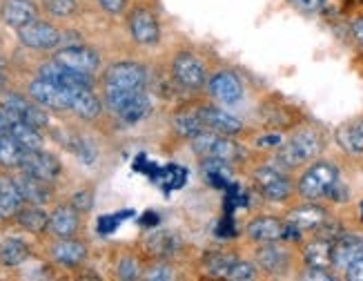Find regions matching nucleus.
I'll use <instances>...</instances> for the list:
<instances>
[{
    "instance_id": "35",
    "label": "nucleus",
    "mask_w": 363,
    "mask_h": 281,
    "mask_svg": "<svg viewBox=\"0 0 363 281\" xmlns=\"http://www.w3.org/2000/svg\"><path fill=\"white\" fill-rule=\"evenodd\" d=\"M234 261H236V257L230 253H210V255H205L203 265H205V272L210 277L228 279V272L232 270Z\"/></svg>"
},
{
    "instance_id": "11",
    "label": "nucleus",
    "mask_w": 363,
    "mask_h": 281,
    "mask_svg": "<svg viewBox=\"0 0 363 281\" xmlns=\"http://www.w3.org/2000/svg\"><path fill=\"white\" fill-rule=\"evenodd\" d=\"M210 97L216 99L220 105H236L243 99V85L234 72H216L208 81Z\"/></svg>"
},
{
    "instance_id": "7",
    "label": "nucleus",
    "mask_w": 363,
    "mask_h": 281,
    "mask_svg": "<svg viewBox=\"0 0 363 281\" xmlns=\"http://www.w3.org/2000/svg\"><path fill=\"white\" fill-rule=\"evenodd\" d=\"M29 97L34 99L38 105H43L45 109H56V112H62V109L72 107V89L60 87L47 78L38 76L36 81H31L29 85Z\"/></svg>"
},
{
    "instance_id": "47",
    "label": "nucleus",
    "mask_w": 363,
    "mask_h": 281,
    "mask_svg": "<svg viewBox=\"0 0 363 281\" xmlns=\"http://www.w3.org/2000/svg\"><path fill=\"white\" fill-rule=\"evenodd\" d=\"M259 145H272V148H279V145H281V136H265V138H259Z\"/></svg>"
},
{
    "instance_id": "3",
    "label": "nucleus",
    "mask_w": 363,
    "mask_h": 281,
    "mask_svg": "<svg viewBox=\"0 0 363 281\" xmlns=\"http://www.w3.org/2000/svg\"><path fill=\"white\" fill-rule=\"evenodd\" d=\"M192 150L201 156V159H220L228 163L239 161L243 156L241 145L236 143V140H232V136L216 134L210 130H205L196 138H192Z\"/></svg>"
},
{
    "instance_id": "20",
    "label": "nucleus",
    "mask_w": 363,
    "mask_h": 281,
    "mask_svg": "<svg viewBox=\"0 0 363 281\" xmlns=\"http://www.w3.org/2000/svg\"><path fill=\"white\" fill-rule=\"evenodd\" d=\"M81 212H78L72 203L69 206H58L52 214H50V230L56 234L58 239H67L74 237L78 224H81Z\"/></svg>"
},
{
    "instance_id": "30",
    "label": "nucleus",
    "mask_w": 363,
    "mask_h": 281,
    "mask_svg": "<svg viewBox=\"0 0 363 281\" xmlns=\"http://www.w3.org/2000/svg\"><path fill=\"white\" fill-rule=\"evenodd\" d=\"M16 216H18V226L27 232L40 234L50 228V214H47L40 206H31L29 203L27 208H21V212Z\"/></svg>"
},
{
    "instance_id": "19",
    "label": "nucleus",
    "mask_w": 363,
    "mask_h": 281,
    "mask_svg": "<svg viewBox=\"0 0 363 281\" xmlns=\"http://www.w3.org/2000/svg\"><path fill=\"white\" fill-rule=\"evenodd\" d=\"M52 257L56 263L65 265V268H76V265H81L87 257V248L85 243L76 241L72 237L67 239H58L54 246H52Z\"/></svg>"
},
{
    "instance_id": "4",
    "label": "nucleus",
    "mask_w": 363,
    "mask_h": 281,
    "mask_svg": "<svg viewBox=\"0 0 363 281\" xmlns=\"http://www.w3.org/2000/svg\"><path fill=\"white\" fill-rule=\"evenodd\" d=\"M0 109H3L7 116L27 121V123L36 125V128H40V130L50 125V116H47L43 105H38L34 99L21 97V94H16V92H7V94L0 97Z\"/></svg>"
},
{
    "instance_id": "28",
    "label": "nucleus",
    "mask_w": 363,
    "mask_h": 281,
    "mask_svg": "<svg viewBox=\"0 0 363 281\" xmlns=\"http://www.w3.org/2000/svg\"><path fill=\"white\" fill-rule=\"evenodd\" d=\"M9 119V134L18 140V143L25 148V150H40L43 148V134H40V128L36 125H31L27 121H21V119Z\"/></svg>"
},
{
    "instance_id": "6",
    "label": "nucleus",
    "mask_w": 363,
    "mask_h": 281,
    "mask_svg": "<svg viewBox=\"0 0 363 281\" xmlns=\"http://www.w3.org/2000/svg\"><path fill=\"white\" fill-rule=\"evenodd\" d=\"M105 87H123V89H145L147 87V70L138 62H114L103 74Z\"/></svg>"
},
{
    "instance_id": "31",
    "label": "nucleus",
    "mask_w": 363,
    "mask_h": 281,
    "mask_svg": "<svg viewBox=\"0 0 363 281\" xmlns=\"http://www.w3.org/2000/svg\"><path fill=\"white\" fill-rule=\"evenodd\" d=\"M25 152L27 150L9 132L5 136H0V165L3 167H7V170L23 167Z\"/></svg>"
},
{
    "instance_id": "9",
    "label": "nucleus",
    "mask_w": 363,
    "mask_h": 281,
    "mask_svg": "<svg viewBox=\"0 0 363 281\" xmlns=\"http://www.w3.org/2000/svg\"><path fill=\"white\" fill-rule=\"evenodd\" d=\"M18 38L25 47H29V50H54V47H60L62 45V36L60 31L50 25V23H43V21H34L29 23L25 27L18 29Z\"/></svg>"
},
{
    "instance_id": "21",
    "label": "nucleus",
    "mask_w": 363,
    "mask_h": 281,
    "mask_svg": "<svg viewBox=\"0 0 363 281\" xmlns=\"http://www.w3.org/2000/svg\"><path fill=\"white\" fill-rule=\"evenodd\" d=\"M23 194H21V187L16 183V179L11 177H0V219H11L21 212L23 208Z\"/></svg>"
},
{
    "instance_id": "37",
    "label": "nucleus",
    "mask_w": 363,
    "mask_h": 281,
    "mask_svg": "<svg viewBox=\"0 0 363 281\" xmlns=\"http://www.w3.org/2000/svg\"><path fill=\"white\" fill-rule=\"evenodd\" d=\"M255 277H257V265L250 261H239V259L234 261L232 270L228 272L230 281H252Z\"/></svg>"
},
{
    "instance_id": "38",
    "label": "nucleus",
    "mask_w": 363,
    "mask_h": 281,
    "mask_svg": "<svg viewBox=\"0 0 363 281\" xmlns=\"http://www.w3.org/2000/svg\"><path fill=\"white\" fill-rule=\"evenodd\" d=\"M45 7L56 18H67L76 11V0H45Z\"/></svg>"
},
{
    "instance_id": "23",
    "label": "nucleus",
    "mask_w": 363,
    "mask_h": 281,
    "mask_svg": "<svg viewBox=\"0 0 363 281\" xmlns=\"http://www.w3.org/2000/svg\"><path fill=\"white\" fill-rule=\"evenodd\" d=\"M16 183L21 187V194H23L25 203H31V206H45V203L52 199L50 183L34 177V175L23 172V175L16 179Z\"/></svg>"
},
{
    "instance_id": "48",
    "label": "nucleus",
    "mask_w": 363,
    "mask_h": 281,
    "mask_svg": "<svg viewBox=\"0 0 363 281\" xmlns=\"http://www.w3.org/2000/svg\"><path fill=\"white\" fill-rule=\"evenodd\" d=\"M7 132H9V119L3 109H0V136H5Z\"/></svg>"
},
{
    "instance_id": "49",
    "label": "nucleus",
    "mask_w": 363,
    "mask_h": 281,
    "mask_svg": "<svg viewBox=\"0 0 363 281\" xmlns=\"http://www.w3.org/2000/svg\"><path fill=\"white\" fill-rule=\"evenodd\" d=\"M5 85V72H3V67H0V87Z\"/></svg>"
},
{
    "instance_id": "1",
    "label": "nucleus",
    "mask_w": 363,
    "mask_h": 281,
    "mask_svg": "<svg viewBox=\"0 0 363 281\" xmlns=\"http://www.w3.org/2000/svg\"><path fill=\"white\" fill-rule=\"evenodd\" d=\"M339 183L341 181H339L337 165L328 163V161H319L303 172L301 179H298V183H296V190L308 201H319V199L333 197V192L337 190Z\"/></svg>"
},
{
    "instance_id": "17",
    "label": "nucleus",
    "mask_w": 363,
    "mask_h": 281,
    "mask_svg": "<svg viewBox=\"0 0 363 281\" xmlns=\"http://www.w3.org/2000/svg\"><path fill=\"white\" fill-rule=\"evenodd\" d=\"M288 253L279 248L277 241L261 243V248L257 250V265L267 275H283L288 270Z\"/></svg>"
},
{
    "instance_id": "40",
    "label": "nucleus",
    "mask_w": 363,
    "mask_h": 281,
    "mask_svg": "<svg viewBox=\"0 0 363 281\" xmlns=\"http://www.w3.org/2000/svg\"><path fill=\"white\" fill-rule=\"evenodd\" d=\"M72 206L78 210V212H89L91 206H94V194L91 190H81L72 197Z\"/></svg>"
},
{
    "instance_id": "8",
    "label": "nucleus",
    "mask_w": 363,
    "mask_h": 281,
    "mask_svg": "<svg viewBox=\"0 0 363 281\" xmlns=\"http://www.w3.org/2000/svg\"><path fill=\"white\" fill-rule=\"evenodd\" d=\"M54 60H58L60 65H65L69 70L83 72V74H96V70L101 67V56L99 52H94L91 47L74 43L67 47H60L56 52Z\"/></svg>"
},
{
    "instance_id": "26",
    "label": "nucleus",
    "mask_w": 363,
    "mask_h": 281,
    "mask_svg": "<svg viewBox=\"0 0 363 281\" xmlns=\"http://www.w3.org/2000/svg\"><path fill=\"white\" fill-rule=\"evenodd\" d=\"M337 143L345 154H363V119H354L337 130Z\"/></svg>"
},
{
    "instance_id": "42",
    "label": "nucleus",
    "mask_w": 363,
    "mask_h": 281,
    "mask_svg": "<svg viewBox=\"0 0 363 281\" xmlns=\"http://www.w3.org/2000/svg\"><path fill=\"white\" fill-rule=\"evenodd\" d=\"M301 279H308V281H333L335 275H333V268H308Z\"/></svg>"
},
{
    "instance_id": "12",
    "label": "nucleus",
    "mask_w": 363,
    "mask_h": 281,
    "mask_svg": "<svg viewBox=\"0 0 363 281\" xmlns=\"http://www.w3.org/2000/svg\"><path fill=\"white\" fill-rule=\"evenodd\" d=\"M21 170L27 172V175H34L47 183H52L60 177V161L54 154L45 152L43 148L40 150H27Z\"/></svg>"
},
{
    "instance_id": "16",
    "label": "nucleus",
    "mask_w": 363,
    "mask_h": 281,
    "mask_svg": "<svg viewBox=\"0 0 363 281\" xmlns=\"http://www.w3.org/2000/svg\"><path fill=\"white\" fill-rule=\"evenodd\" d=\"M363 253V237L359 234H341L333 246V270L345 272V268Z\"/></svg>"
},
{
    "instance_id": "41",
    "label": "nucleus",
    "mask_w": 363,
    "mask_h": 281,
    "mask_svg": "<svg viewBox=\"0 0 363 281\" xmlns=\"http://www.w3.org/2000/svg\"><path fill=\"white\" fill-rule=\"evenodd\" d=\"M145 279H150V281H169V279H174V270H172L167 263H159V265H152L150 272L145 275Z\"/></svg>"
},
{
    "instance_id": "33",
    "label": "nucleus",
    "mask_w": 363,
    "mask_h": 281,
    "mask_svg": "<svg viewBox=\"0 0 363 281\" xmlns=\"http://www.w3.org/2000/svg\"><path fill=\"white\" fill-rule=\"evenodd\" d=\"M172 125H174V132L187 140H192L196 138L201 132H205V123L199 114V109L196 112H181L174 116V121H172Z\"/></svg>"
},
{
    "instance_id": "29",
    "label": "nucleus",
    "mask_w": 363,
    "mask_h": 281,
    "mask_svg": "<svg viewBox=\"0 0 363 281\" xmlns=\"http://www.w3.org/2000/svg\"><path fill=\"white\" fill-rule=\"evenodd\" d=\"M179 248H181V239L177 237L174 232L161 230V232L150 234V239H147V250L154 257H159V259L174 257L179 253Z\"/></svg>"
},
{
    "instance_id": "32",
    "label": "nucleus",
    "mask_w": 363,
    "mask_h": 281,
    "mask_svg": "<svg viewBox=\"0 0 363 281\" xmlns=\"http://www.w3.org/2000/svg\"><path fill=\"white\" fill-rule=\"evenodd\" d=\"M150 109H152V101L145 92H138L136 97L125 105L121 112L116 114L123 123H128V125H134V123H140L147 114H150Z\"/></svg>"
},
{
    "instance_id": "27",
    "label": "nucleus",
    "mask_w": 363,
    "mask_h": 281,
    "mask_svg": "<svg viewBox=\"0 0 363 281\" xmlns=\"http://www.w3.org/2000/svg\"><path fill=\"white\" fill-rule=\"evenodd\" d=\"M3 21L13 29H21L36 21V7L31 5V0H7L3 7Z\"/></svg>"
},
{
    "instance_id": "10",
    "label": "nucleus",
    "mask_w": 363,
    "mask_h": 281,
    "mask_svg": "<svg viewBox=\"0 0 363 281\" xmlns=\"http://www.w3.org/2000/svg\"><path fill=\"white\" fill-rule=\"evenodd\" d=\"M172 74L183 89H201L208 83V72L194 54H179L172 62Z\"/></svg>"
},
{
    "instance_id": "39",
    "label": "nucleus",
    "mask_w": 363,
    "mask_h": 281,
    "mask_svg": "<svg viewBox=\"0 0 363 281\" xmlns=\"http://www.w3.org/2000/svg\"><path fill=\"white\" fill-rule=\"evenodd\" d=\"M118 277L121 279H138L140 277V265H138V261L132 259V257L121 259V263H118Z\"/></svg>"
},
{
    "instance_id": "22",
    "label": "nucleus",
    "mask_w": 363,
    "mask_h": 281,
    "mask_svg": "<svg viewBox=\"0 0 363 281\" xmlns=\"http://www.w3.org/2000/svg\"><path fill=\"white\" fill-rule=\"evenodd\" d=\"M69 109L76 116H81L85 121H94L101 116L103 105L96 94L91 92V87H78V89H72V107Z\"/></svg>"
},
{
    "instance_id": "36",
    "label": "nucleus",
    "mask_w": 363,
    "mask_h": 281,
    "mask_svg": "<svg viewBox=\"0 0 363 281\" xmlns=\"http://www.w3.org/2000/svg\"><path fill=\"white\" fill-rule=\"evenodd\" d=\"M72 150H74V154L81 159L85 165H94V161H96V156H99V152H96V148H94V143L91 140H87V138H74V143H72Z\"/></svg>"
},
{
    "instance_id": "44",
    "label": "nucleus",
    "mask_w": 363,
    "mask_h": 281,
    "mask_svg": "<svg viewBox=\"0 0 363 281\" xmlns=\"http://www.w3.org/2000/svg\"><path fill=\"white\" fill-rule=\"evenodd\" d=\"M292 3H294L298 9H301V11H306V13H314V11L323 9L325 0H292Z\"/></svg>"
},
{
    "instance_id": "24",
    "label": "nucleus",
    "mask_w": 363,
    "mask_h": 281,
    "mask_svg": "<svg viewBox=\"0 0 363 281\" xmlns=\"http://www.w3.org/2000/svg\"><path fill=\"white\" fill-rule=\"evenodd\" d=\"M325 210L321 206H314V203H308V206H301V208H294L288 216L286 221L292 224L294 228H298L301 232L306 230H319L328 219H325Z\"/></svg>"
},
{
    "instance_id": "5",
    "label": "nucleus",
    "mask_w": 363,
    "mask_h": 281,
    "mask_svg": "<svg viewBox=\"0 0 363 281\" xmlns=\"http://www.w3.org/2000/svg\"><path fill=\"white\" fill-rule=\"evenodd\" d=\"M255 185L263 199L279 203L286 201L292 192V183L279 165H263L255 172Z\"/></svg>"
},
{
    "instance_id": "25",
    "label": "nucleus",
    "mask_w": 363,
    "mask_h": 281,
    "mask_svg": "<svg viewBox=\"0 0 363 281\" xmlns=\"http://www.w3.org/2000/svg\"><path fill=\"white\" fill-rule=\"evenodd\" d=\"M333 246L335 239L319 237L303 250V261L308 268H333Z\"/></svg>"
},
{
    "instance_id": "14",
    "label": "nucleus",
    "mask_w": 363,
    "mask_h": 281,
    "mask_svg": "<svg viewBox=\"0 0 363 281\" xmlns=\"http://www.w3.org/2000/svg\"><path fill=\"white\" fill-rule=\"evenodd\" d=\"M47 81H52L60 87H67V89H78V87H91V74H83V72H76L69 70L65 65H60L58 60H50L45 62L40 67V74Z\"/></svg>"
},
{
    "instance_id": "46",
    "label": "nucleus",
    "mask_w": 363,
    "mask_h": 281,
    "mask_svg": "<svg viewBox=\"0 0 363 281\" xmlns=\"http://www.w3.org/2000/svg\"><path fill=\"white\" fill-rule=\"evenodd\" d=\"M352 38H354V43L359 47H363V18L354 21V25H352Z\"/></svg>"
},
{
    "instance_id": "45",
    "label": "nucleus",
    "mask_w": 363,
    "mask_h": 281,
    "mask_svg": "<svg viewBox=\"0 0 363 281\" xmlns=\"http://www.w3.org/2000/svg\"><path fill=\"white\" fill-rule=\"evenodd\" d=\"M99 5L109 13H121L125 5H128V0H99Z\"/></svg>"
},
{
    "instance_id": "15",
    "label": "nucleus",
    "mask_w": 363,
    "mask_h": 281,
    "mask_svg": "<svg viewBox=\"0 0 363 281\" xmlns=\"http://www.w3.org/2000/svg\"><path fill=\"white\" fill-rule=\"evenodd\" d=\"M130 34L138 45L152 47L161 40V25L156 16L147 9H136L130 16Z\"/></svg>"
},
{
    "instance_id": "18",
    "label": "nucleus",
    "mask_w": 363,
    "mask_h": 281,
    "mask_svg": "<svg viewBox=\"0 0 363 281\" xmlns=\"http://www.w3.org/2000/svg\"><path fill=\"white\" fill-rule=\"evenodd\" d=\"M283 232H286V221H279L274 216H259L247 226V237L257 243L281 241Z\"/></svg>"
},
{
    "instance_id": "43",
    "label": "nucleus",
    "mask_w": 363,
    "mask_h": 281,
    "mask_svg": "<svg viewBox=\"0 0 363 281\" xmlns=\"http://www.w3.org/2000/svg\"><path fill=\"white\" fill-rule=\"evenodd\" d=\"M345 279H350V281H363V253L345 268Z\"/></svg>"
},
{
    "instance_id": "13",
    "label": "nucleus",
    "mask_w": 363,
    "mask_h": 281,
    "mask_svg": "<svg viewBox=\"0 0 363 281\" xmlns=\"http://www.w3.org/2000/svg\"><path fill=\"white\" fill-rule=\"evenodd\" d=\"M199 114L205 123V130H210V132L225 134V136H236L239 132H243V121L225 112L223 107L203 105V107H199Z\"/></svg>"
},
{
    "instance_id": "50",
    "label": "nucleus",
    "mask_w": 363,
    "mask_h": 281,
    "mask_svg": "<svg viewBox=\"0 0 363 281\" xmlns=\"http://www.w3.org/2000/svg\"><path fill=\"white\" fill-rule=\"evenodd\" d=\"M0 67H3V58H0Z\"/></svg>"
},
{
    "instance_id": "34",
    "label": "nucleus",
    "mask_w": 363,
    "mask_h": 281,
    "mask_svg": "<svg viewBox=\"0 0 363 281\" xmlns=\"http://www.w3.org/2000/svg\"><path fill=\"white\" fill-rule=\"evenodd\" d=\"M29 259V246L21 239H7L0 246V263L7 265V268H16V265H23Z\"/></svg>"
},
{
    "instance_id": "2",
    "label": "nucleus",
    "mask_w": 363,
    "mask_h": 281,
    "mask_svg": "<svg viewBox=\"0 0 363 281\" xmlns=\"http://www.w3.org/2000/svg\"><path fill=\"white\" fill-rule=\"evenodd\" d=\"M321 150V138L317 132L312 130H301L294 136H290L286 143H281L274 156V163L283 170H292L298 167L308 161H312L314 156Z\"/></svg>"
}]
</instances>
